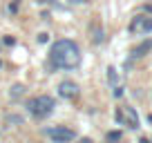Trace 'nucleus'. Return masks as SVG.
Here are the masks:
<instances>
[{
  "instance_id": "nucleus-1",
  "label": "nucleus",
  "mask_w": 152,
  "mask_h": 143,
  "mask_svg": "<svg viewBox=\"0 0 152 143\" xmlns=\"http://www.w3.org/2000/svg\"><path fill=\"white\" fill-rule=\"evenodd\" d=\"M49 63H52V67H58V69H74L81 63V49L74 40L61 38L49 49Z\"/></svg>"
},
{
  "instance_id": "nucleus-2",
  "label": "nucleus",
  "mask_w": 152,
  "mask_h": 143,
  "mask_svg": "<svg viewBox=\"0 0 152 143\" xmlns=\"http://www.w3.org/2000/svg\"><path fill=\"white\" fill-rule=\"evenodd\" d=\"M54 98L52 96H47V94H43V96H36V98H31L27 103V110H29V114H34L36 119H45V116H49L54 112Z\"/></svg>"
},
{
  "instance_id": "nucleus-3",
  "label": "nucleus",
  "mask_w": 152,
  "mask_h": 143,
  "mask_svg": "<svg viewBox=\"0 0 152 143\" xmlns=\"http://www.w3.org/2000/svg\"><path fill=\"white\" fill-rule=\"evenodd\" d=\"M45 134H47L52 141H56V143H69V141H74V139H76V132H74V130H69V128H65V125L47 128V130H45Z\"/></svg>"
},
{
  "instance_id": "nucleus-4",
  "label": "nucleus",
  "mask_w": 152,
  "mask_h": 143,
  "mask_svg": "<svg viewBox=\"0 0 152 143\" xmlns=\"http://www.w3.org/2000/svg\"><path fill=\"white\" fill-rule=\"evenodd\" d=\"M130 31L150 34L152 31V16H137V18L130 23Z\"/></svg>"
},
{
  "instance_id": "nucleus-5",
  "label": "nucleus",
  "mask_w": 152,
  "mask_h": 143,
  "mask_svg": "<svg viewBox=\"0 0 152 143\" xmlns=\"http://www.w3.org/2000/svg\"><path fill=\"white\" fill-rule=\"evenodd\" d=\"M58 94H61L63 98H67V101H74L81 94V87L76 85L74 81H63L61 85H58Z\"/></svg>"
},
{
  "instance_id": "nucleus-6",
  "label": "nucleus",
  "mask_w": 152,
  "mask_h": 143,
  "mask_svg": "<svg viewBox=\"0 0 152 143\" xmlns=\"http://www.w3.org/2000/svg\"><path fill=\"white\" fill-rule=\"evenodd\" d=\"M90 36H92V43L94 45H101L105 40V31H103V25H101V20H92L90 25Z\"/></svg>"
},
{
  "instance_id": "nucleus-7",
  "label": "nucleus",
  "mask_w": 152,
  "mask_h": 143,
  "mask_svg": "<svg viewBox=\"0 0 152 143\" xmlns=\"http://www.w3.org/2000/svg\"><path fill=\"white\" fill-rule=\"evenodd\" d=\"M121 112H123V123L128 125V128L137 130V128H139V116H137V112H134L132 107H121Z\"/></svg>"
},
{
  "instance_id": "nucleus-8",
  "label": "nucleus",
  "mask_w": 152,
  "mask_h": 143,
  "mask_svg": "<svg viewBox=\"0 0 152 143\" xmlns=\"http://www.w3.org/2000/svg\"><path fill=\"white\" fill-rule=\"evenodd\" d=\"M148 52H152V38L143 40V43H141V45H139V47L132 52V58H143Z\"/></svg>"
},
{
  "instance_id": "nucleus-9",
  "label": "nucleus",
  "mask_w": 152,
  "mask_h": 143,
  "mask_svg": "<svg viewBox=\"0 0 152 143\" xmlns=\"http://www.w3.org/2000/svg\"><path fill=\"white\" fill-rule=\"evenodd\" d=\"M20 96H25V85H23V83L11 85V87H9V98H11V101H18Z\"/></svg>"
},
{
  "instance_id": "nucleus-10",
  "label": "nucleus",
  "mask_w": 152,
  "mask_h": 143,
  "mask_svg": "<svg viewBox=\"0 0 152 143\" xmlns=\"http://www.w3.org/2000/svg\"><path fill=\"white\" fill-rule=\"evenodd\" d=\"M107 81H110V85H119V74H116V67H112V65L107 67Z\"/></svg>"
},
{
  "instance_id": "nucleus-11",
  "label": "nucleus",
  "mask_w": 152,
  "mask_h": 143,
  "mask_svg": "<svg viewBox=\"0 0 152 143\" xmlns=\"http://www.w3.org/2000/svg\"><path fill=\"white\" fill-rule=\"evenodd\" d=\"M105 141H107V143H119L121 141V132H107Z\"/></svg>"
},
{
  "instance_id": "nucleus-12",
  "label": "nucleus",
  "mask_w": 152,
  "mask_h": 143,
  "mask_svg": "<svg viewBox=\"0 0 152 143\" xmlns=\"http://www.w3.org/2000/svg\"><path fill=\"white\" fill-rule=\"evenodd\" d=\"M7 123H23V119L16 116V114H9V116H7Z\"/></svg>"
},
{
  "instance_id": "nucleus-13",
  "label": "nucleus",
  "mask_w": 152,
  "mask_h": 143,
  "mask_svg": "<svg viewBox=\"0 0 152 143\" xmlns=\"http://www.w3.org/2000/svg\"><path fill=\"white\" fill-rule=\"evenodd\" d=\"M114 96H116V98H121V96H123V87L114 85Z\"/></svg>"
},
{
  "instance_id": "nucleus-14",
  "label": "nucleus",
  "mask_w": 152,
  "mask_h": 143,
  "mask_svg": "<svg viewBox=\"0 0 152 143\" xmlns=\"http://www.w3.org/2000/svg\"><path fill=\"white\" fill-rule=\"evenodd\" d=\"M114 119L119 121V123H123V112H121V110H116V112H114Z\"/></svg>"
},
{
  "instance_id": "nucleus-15",
  "label": "nucleus",
  "mask_w": 152,
  "mask_h": 143,
  "mask_svg": "<svg viewBox=\"0 0 152 143\" xmlns=\"http://www.w3.org/2000/svg\"><path fill=\"white\" fill-rule=\"evenodd\" d=\"M47 38H49L47 34H38V43H47Z\"/></svg>"
},
{
  "instance_id": "nucleus-16",
  "label": "nucleus",
  "mask_w": 152,
  "mask_h": 143,
  "mask_svg": "<svg viewBox=\"0 0 152 143\" xmlns=\"http://www.w3.org/2000/svg\"><path fill=\"white\" fill-rule=\"evenodd\" d=\"M14 43H16L14 36H5V45H14Z\"/></svg>"
},
{
  "instance_id": "nucleus-17",
  "label": "nucleus",
  "mask_w": 152,
  "mask_h": 143,
  "mask_svg": "<svg viewBox=\"0 0 152 143\" xmlns=\"http://www.w3.org/2000/svg\"><path fill=\"white\" fill-rule=\"evenodd\" d=\"M72 5H87V2H90V0H69Z\"/></svg>"
},
{
  "instance_id": "nucleus-18",
  "label": "nucleus",
  "mask_w": 152,
  "mask_h": 143,
  "mask_svg": "<svg viewBox=\"0 0 152 143\" xmlns=\"http://www.w3.org/2000/svg\"><path fill=\"white\" fill-rule=\"evenodd\" d=\"M81 143H92V141H90V139H83V141H81Z\"/></svg>"
},
{
  "instance_id": "nucleus-19",
  "label": "nucleus",
  "mask_w": 152,
  "mask_h": 143,
  "mask_svg": "<svg viewBox=\"0 0 152 143\" xmlns=\"http://www.w3.org/2000/svg\"><path fill=\"white\" fill-rule=\"evenodd\" d=\"M141 143H150V141H148V139H141Z\"/></svg>"
},
{
  "instance_id": "nucleus-20",
  "label": "nucleus",
  "mask_w": 152,
  "mask_h": 143,
  "mask_svg": "<svg viewBox=\"0 0 152 143\" xmlns=\"http://www.w3.org/2000/svg\"><path fill=\"white\" fill-rule=\"evenodd\" d=\"M0 67H2V63H0Z\"/></svg>"
}]
</instances>
